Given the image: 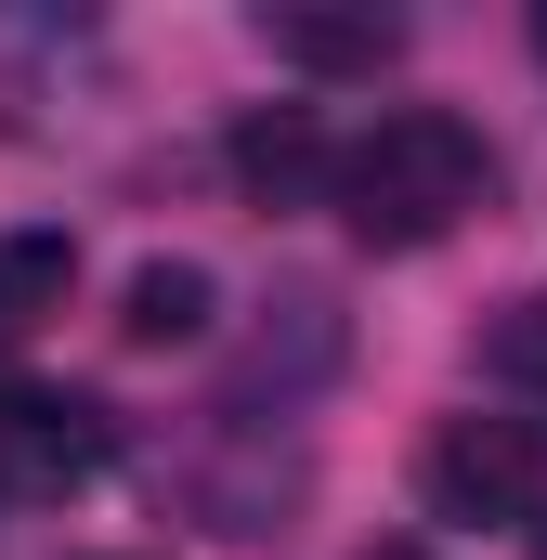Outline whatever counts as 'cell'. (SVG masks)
<instances>
[{
	"instance_id": "cell-8",
	"label": "cell",
	"mask_w": 547,
	"mask_h": 560,
	"mask_svg": "<svg viewBox=\"0 0 547 560\" xmlns=\"http://www.w3.org/2000/svg\"><path fill=\"white\" fill-rule=\"evenodd\" d=\"M66 287H79V235H53V222L0 235V326H39V313H66Z\"/></svg>"
},
{
	"instance_id": "cell-12",
	"label": "cell",
	"mask_w": 547,
	"mask_h": 560,
	"mask_svg": "<svg viewBox=\"0 0 547 560\" xmlns=\"http://www.w3.org/2000/svg\"><path fill=\"white\" fill-rule=\"evenodd\" d=\"M535 548H547V522H535Z\"/></svg>"
},
{
	"instance_id": "cell-6",
	"label": "cell",
	"mask_w": 547,
	"mask_h": 560,
	"mask_svg": "<svg viewBox=\"0 0 547 560\" xmlns=\"http://www.w3.org/2000/svg\"><path fill=\"white\" fill-rule=\"evenodd\" d=\"M235 183H248L261 209H300V196H326V183H339V156H326V131H313L300 105H274V118L235 131Z\"/></svg>"
},
{
	"instance_id": "cell-2",
	"label": "cell",
	"mask_w": 547,
	"mask_h": 560,
	"mask_svg": "<svg viewBox=\"0 0 547 560\" xmlns=\"http://www.w3.org/2000/svg\"><path fill=\"white\" fill-rule=\"evenodd\" d=\"M417 495H430L443 522H522V495H535V430L522 418H443L430 456H417Z\"/></svg>"
},
{
	"instance_id": "cell-7",
	"label": "cell",
	"mask_w": 547,
	"mask_h": 560,
	"mask_svg": "<svg viewBox=\"0 0 547 560\" xmlns=\"http://www.w3.org/2000/svg\"><path fill=\"white\" fill-rule=\"evenodd\" d=\"M209 261H143L131 287H118V339L131 352H183V339H209Z\"/></svg>"
},
{
	"instance_id": "cell-4",
	"label": "cell",
	"mask_w": 547,
	"mask_h": 560,
	"mask_svg": "<svg viewBox=\"0 0 547 560\" xmlns=\"http://www.w3.org/2000/svg\"><path fill=\"white\" fill-rule=\"evenodd\" d=\"M92 469H105V418H92V405L13 392V418H0V495H66V482H92Z\"/></svg>"
},
{
	"instance_id": "cell-9",
	"label": "cell",
	"mask_w": 547,
	"mask_h": 560,
	"mask_svg": "<svg viewBox=\"0 0 547 560\" xmlns=\"http://www.w3.org/2000/svg\"><path fill=\"white\" fill-rule=\"evenodd\" d=\"M482 378L496 392H547V287H522L509 313H482Z\"/></svg>"
},
{
	"instance_id": "cell-11",
	"label": "cell",
	"mask_w": 547,
	"mask_h": 560,
	"mask_svg": "<svg viewBox=\"0 0 547 560\" xmlns=\"http://www.w3.org/2000/svg\"><path fill=\"white\" fill-rule=\"evenodd\" d=\"M535 66H547V0H535Z\"/></svg>"
},
{
	"instance_id": "cell-1",
	"label": "cell",
	"mask_w": 547,
	"mask_h": 560,
	"mask_svg": "<svg viewBox=\"0 0 547 560\" xmlns=\"http://www.w3.org/2000/svg\"><path fill=\"white\" fill-rule=\"evenodd\" d=\"M482 196H496V156H482L469 118H443V105H405V118H379V131L339 156V209H352V235H379V248L456 235Z\"/></svg>"
},
{
	"instance_id": "cell-3",
	"label": "cell",
	"mask_w": 547,
	"mask_h": 560,
	"mask_svg": "<svg viewBox=\"0 0 547 560\" xmlns=\"http://www.w3.org/2000/svg\"><path fill=\"white\" fill-rule=\"evenodd\" d=\"M261 39L300 79H379V66L405 52V13H379V0H274Z\"/></svg>"
},
{
	"instance_id": "cell-10",
	"label": "cell",
	"mask_w": 547,
	"mask_h": 560,
	"mask_svg": "<svg viewBox=\"0 0 547 560\" xmlns=\"http://www.w3.org/2000/svg\"><path fill=\"white\" fill-rule=\"evenodd\" d=\"M365 560H430V548H405V535H392V548H365Z\"/></svg>"
},
{
	"instance_id": "cell-5",
	"label": "cell",
	"mask_w": 547,
	"mask_h": 560,
	"mask_svg": "<svg viewBox=\"0 0 547 560\" xmlns=\"http://www.w3.org/2000/svg\"><path fill=\"white\" fill-rule=\"evenodd\" d=\"M339 352H352L339 300H326V287H287V300H274V326L248 339V392H313Z\"/></svg>"
}]
</instances>
